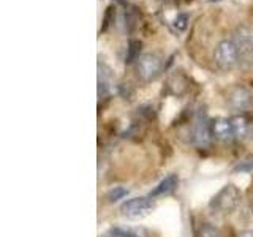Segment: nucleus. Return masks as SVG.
<instances>
[{
  "instance_id": "obj_16",
  "label": "nucleus",
  "mask_w": 253,
  "mask_h": 237,
  "mask_svg": "<svg viewBox=\"0 0 253 237\" xmlns=\"http://www.w3.org/2000/svg\"><path fill=\"white\" fill-rule=\"evenodd\" d=\"M114 10H116V8H114L113 5H111V6L108 8V11H106V14H105V22H103V27H101L103 32H105V30L108 29V26L111 24V21L114 19V13H116Z\"/></svg>"
},
{
  "instance_id": "obj_11",
  "label": "nucleus",
  "mask_w": 253,
  "mask_h": 237,
  "mask_svg": "<svg viewBox=\"0 0 253 237\" xmlns=\"http://www.w3.org/2000/svg\"><path fill=\"white\" fill-rule=\"evenodd\" d=\"M105 237H147L144 229L130 226H114L106 233Z\"/></svg>"
},
{
  "instance_id": "obj_6",
  "label": "nucleus",
  "mask_w": 253,
  "mask_h": 237,
  "mask_svg": "<svg viewBox=\"0 0 253 237\" xmlns=\"http://www.w3.org/2000/svg\"><path fill=\"white\" fill-rule=\"evenodd\" d=\"M154 209V204L147 198H131V199L125 201L121 207V212L124 217L128 218H142L149 215Z\"/></svg>"
},
{
  "instance_id": "obj_17",
  "label": "nucleus",
  "mask_w": 253,
  "mask_h": 237,
  "mask_svg": "<svg viewBox=\"0 0 253 237\" xmlns=\"http://www.w3.org/2000/svg\"><path fill=\"white\" fill-rule=\"evenodd\" d=\"M237 237H253V231H242L237 234Z\"/></svg>"
},
{
  "instance_id": "obj_4",
  "label": "nucleus",
  "mask_w": 253,
  "mask_h": 237,
  "mask_svg": "<svg viewBox=\"0 0 253 237\" xmlns=\"http://www.w3.org/2000/svg\"><path fill=\"white\" fill-rule=\"evenodd\" d=\"M136 71L141 81L144 82L154 81L162 71V59L155 54H142L138 59Z\"/></svg>"
},
{
  "instance_id": "obj_14",
  "label": "nucleus",
  "mask_w": 253,
  "mask_h": 237,
  "mask_svg": "<svg viewBox=\"0 0 253 237\" xmlns=\"http://www.w3.org/2000/svg\"><path fill=\"white\" fill-rule=\"evenodd\" d=\"M126 195H128V190H126V188H124V187H114L113 190H111V192H108L106 199L109 202H116L119 199H124Z\"/></svg>"
},
{
  "instance_id": "obj_15",
  "label": "nucleus",
  "mask_w": 253,
  "mask_h": 237,
  "mask_svg": "<svg viewBox=\"0 0 253 237\" xmlns=\"http://www.w3.org/2000/svg\"><path fill=\"white\" fill-rule=\"evenodd\" d=\"M188 26V14L187 13H179L174 19V27H176L179 32H184Z\"/></svg>"
},
{
  "instance_id": "obj_12",
  "label": "nucleus",
  "mask_w": 253,
  "mask_h": 237,
  "mask_svg": "<svg viewBox=\"0 0 253 237\" xmlns=\"http://www.w3.org/2000/svg\"><path fill=\"white\" fill-rule=\"evenodd\" d=\"M141 49L142 43L139 40H130L128 47H126V55H125V63H133L134 60H138L141 57Z\"/></svg>"
},
{
  "instance_id": "obj_1",
  "label": "nucleus",
  "mask_w": 253,
  "mask_h": 237,
  "mask_svg": "<svg viewBox=\"0 0 253 237\" xmlns=\"http://www.w3.org/2000/svg\"><path fill=\"white\" fill-rule=\"evenodd\" d=\"M242 193L236 185H225L220 192L212 198L211 207L220 213H231L237 209V205L241 202Z\"/></svg>"
},
{
  "instance_id": "obj_9",
  "label": "nucleus",
  "mask_w": 253,
  "mask_h": 237,
  "mask_svg": "<svg viewBox=\"0 0 253 237\" xmlns=\"http://www.w3.org/2000/svg\"><path fill=\"white\" fill-rule=\"evenodd\" d=\"M179 185V177L177 174H169L168 177H165L160 184H158L152 192H150V198H160V196H168L176 192Z\"/></svg>"
},
{
  "instance_id": "obj_8",
  "label": "nucleus",
  "mask_w": 253,
  "mask_h": 237,
  "mask_svg": "<svg viewBox=\"0 0 253 237\" xmlns=\"http://www.w3.org/2000/svg\"><path fill=\"white\" fill-rule=\"evenodd\" d=\"M211 131H212V138H215L221 142H228L234 138L231 120H229V118H225V117L213 118L211 122Z\"/></svg>"
},
{
  "instance_id": "obj_2",
  "label": "nucleus",
  "mask_w": 253,
  "mask_h": 237,
  "mask_svg": "<svg viewBox=\"0 0 253 237\" xmlns=\"http://www.w3.org/2000/svg\"><path fill=\"white\" fill-rule=\"evenodd\" d=\"M233 41L237 47L239 62L249 67L253 62V32L247 26H239L234 32Z\"/></svg>"
},
{
  "instance_id": "obj_10",
  "label": "nucleus",
  "mask_w": 253,
  "mask_h": 237,
  "mask_svg": "<svg viewBox=\"0 0 253 237\" xmlns=\"http://www.w3.org/2000/svg\"><path fill=\"white\" fill-rule=\"evenodd\" d=\"M231 125H233V131H234V138L237 139H247L250 130H252V123L249 122V118L242 116V114H236L231 118Z\"/></svg>"
},
{
  "instance_id": "obj_3",
  "label": "nucleus",
  "mask_w": 253,
  "mask_h": 237,
  "mask_svg": "<svg viewBox=\"0 0 253 237\" xmlns=\"http://www.w3.org/2000/svg\"><path fill=\"white\" fill-rule=\"evenodd\" d=\"M213 59L220 70L228 71L233 70L237 63H239V54H237V47L233 40H223L215 47V54Z\"/></svg>"
},
{
  "instance_id": "obj_13",
  "label": "nucleus",
  "mask_w": 253,
  "mask_h": 237,
  "mask_svg": "<svg viewBox=\"0 0 253 237\" xmlns=\"http://www.w3.org/2000/svg\"><path fill=\"white\" fill-rule=\"evenodd\" d=\"M196 237H223V234H221V231L217 226H213L211 223H204L198 229Z\"/></svg>"
},
{
  "instance_id": "obj_7",
  "label": "nucleus",
  "mask_w": 253,
  "mask_h": 237,
  "mask_svg": "<svg viewBox=\"0 0 253 237\" xmlns=\"http://www.w3.org/2000/svg\"><path fill=\"white\" fill-rule=\"evenodd\" d=\"M226 101L229 103V106L233 109L245 111V109L252 108V105H253V93L249 89H245V87L237 85L228 92Z\"/></svg>"
},
{
  "instance_id": "obj_5",
  "label": "nucleus",
  "mask_w": 253,
  "mask_h": 237,
  "mask_svg": "<svg viewBox=\"0 0 253 237\" xmlns=\"http://www.w3.org/2000/svg\"><path fill=\"white\" fill-rule=\"evenodd\" d=\"M212 139L211 122L204 113H198L192 126V141L198 147H208Z\"/></svg>"
}]
</instances>
